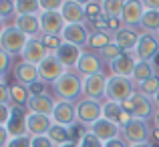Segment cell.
Listing matches in <instances>:
<instances>
[{
	"mask_svg": "<svg viewBox=\"0 0 159 147\" xmlns=\"http://www.w3.org/2000/svg\"><path fill=\"white\" fill-rule=\"evenodd\" d=\"M51 89L52 97L57 101H66V103L77 105L83 99V77L77 71H66Z\"/></svg>",
	"mask_w": 159,
	"mask_h": 147,
	"instance_id": "obj_1",
	"label": "cell"
},
{
	"mask_svg": "<svg viewBox=\"0 0 159 147\" xmlns=\"http://www.w3.org/2000/svg\"><path fill=\"white\" fill-rule=\"evenodd\" d=\"M123 105V109L133 117V119H143V121H153L157 113V107H155V101L147 95H143L141 91H135Z\"/></svg>",
	"mask_w": 159,
	"mask_h": 147,
	"instance_id": "obj_2",
	"label": "cell"
},
{
	"mask_svg": "<svg viewBox=\"0 0 159 147\" xmlns=\"http://www.w3.org/2000/svg\"><path fill=\"white\" fill-rule=\"evenodd\" d=\"M121 137L131 145H141V143H151L153 139V123L143 119H131L121 127Z\"/></svg>",
	"mask_w": 159,
	"mask_h": 147,
	"instance_id": "obj_3",
	"label": "cell"
},
{
	"mask_svg": "<svg viewBox=\"0 0 159 147\" xmlns=\"http://www.w3.org/2000/svg\"><path fill=\"white\" fill-rule=\"evenodd\" d=\"M137 91L135 83L129 77H117V75H109L107 81V99L105 101H115V103H125L133 93Z\"/></svg>",
	"mask_w": 159,
	"mask_h": 147,
	"instance_id": "obj_4",
	"label": "cell"
},
{
	"mask_svg": "<svg viewBox=\"0 0 159 147\" xmlns=\"http://www.w3.org/2000/svg\"><path fill=\"white\" fill-rule=\"evenodd\" d=\"M77 123L83 125L85 129H89L91 125H95L103 117V103L101 101H93L83 97L77 105Z\"/></svg>",
	"mask_w": 159,
	"mask_h": 147,
	"instance_id": "obj_5",
	"label": "cell"
},
{
	"mask_svg": "<svg viewBox=\"0 0 159 147\" xmlns=\"http://www.w3.org/2000/svg\"><path fill=\"white\" fill-rule=\"evenodd\" d=\"M28 43V36L24 34V32H20L18 28L14 26V24H6V28L2 30V34H0V48L6 50L8 54H22L24 47H26Z\"/></svg>",
	"mask_w": 159,
	"mask_h": 147,
	"instance_id": "obj_6",
	"label": "cell"
},
{
	"mask_svg": "<svg viewBox=\"0 0 159 147\" xmlns=\"http://www.w3.org/2000/svg\"><path fill=\"white\" fill-rule=\"evenodd\" d=\"M107 81L109 75H93V77H85L83 79V97L93 99V101H105L107 99Z\"/></svg>",
	"mask_w": 159,
	"mask_h": 147,
	"instance_id": "obj_7",
	"label": "cell"
},
{
	"mask_svg": "<svg viewBox=\"0 0 159 147\" xmlns=\"http://www.w3.org/2000/svg\"><path fill=\"white\" fill-rule=\"evenodd\" d=\"M75 71H77V73L85 79V77H93V75L107 73V65L101 61V57H99V54L91 53V50H83V54H81V58H79L77 69H75Z\"/></svg>",
	"mask_w": 159,
	"mask_h": 147,
	"instance_id": "obj_8",
	"label": "cell"
},
{
	"mask_svg": "<svg viewBox=\"0 0 159 147\" xmlns=\"http://www.w3.org/2000/svg\"><path fill=\"white\" fill-rule=\"evenodd\" d=\"M39 18H40V30L47 36H61L66 26L61 10H40Z\"/></svg>",
	"mask_w": 159,
	"mask_h": 147,
	"instance_id": "obj_9",
	"label": "cell"
},
{
	"mask_svg": "<svg viewBox=\"0 0 159 147\" xmlns=\"http://www.w3.org/2000/svg\"><path fill=\"white\" fill-rule=\"evenodd\" d=\"M137 57V61H147L153 62L159 57V40L157 34H149V32H141V39L137 43V48L133 53Z\"/></svg>",
	"mask_w": 159,
	"mask_h": 147,
	"instance_id": "obj_10",
	"label": "cell"
},
{
	"mask_svg": "<svg viewBox=\"0 0 159 147\" xmlns=\"http://www.w3.org/2000/svg\"><path fill=\"white\" fill-rule=\"evenodd\" d=\"M26 121H28V109H26V107H20V105H12L10 119H8V123H6L8 135H10V137L28 135Z\"/></svg>",
	"mask_w": 159,
	"mask_h": 147,
	"instance_id": "obj_11",
	"label": "cell"
},
{
	"mask_svg": "<svg viewBox=\"0 0 159 147\" xmlns=\"http://www.w3.org/2000/svg\"><path fill=\"white\" fill-rule=\"evenodd\" d=\"M66 73V69L58 62V58L54 57V54H48L47 58H44L43 62L39 65V75H40V81L47 83V85H54V83L58 81V79L62 77V75Z\"/></svg>",
	"mask_w": 159,
	"mask_h": 147,
	"instance_id": "obj_12",
	"label": "cell"
},
{
	"mask_svg": "<svg viewBox=\"0 0 159 147\" xmlns=\"http://www.w3.org/2000/svg\"><path fill=\"white\" fill-rule=\"evenodd\" d=\"M91 28L89 22H81V24H66L65 30H62V40L70 44H77L81 48H87V43H89V36H91Z\"/></svg>",
	"mask_w": 159,
	"mask_h": 147,
	"instance_id": "obj_13",
	"label": "cell"
},
{
	"mask_svg": "<svg viewBox=\"0 0 159 147\" xmlns=\"http://www.w3.org/2000/svg\"><path fill=\"white\" fill-rule=\"evenodd\" d=\"M143 14H145V8H143L141 0H127L125 8H123V14H121V22L127 28H137L139 30Z\"/></svg>",
	"mask_w": 159,
	"mask_h": 147,
	"instance_id": "obj_14",
	"label": "cell"
},
{
	"mask_svg": "<svg viewBox=\"0 0 159 147\" xmlns=\"http://www.w3.org/2000/svg\"><path fill=\"white\" fill-rule=\"evenodd\" d=\"M137 65V57L133 53H123L119 58H115L113 62L107 65V73L109 75H117V77H129L131 79L133 69Z\"/></svg>",
	"mask_w": 159,
	"mask_h": 147,
	"instance_id": "obj_15",
	"label": "cell"
},
{
	"mask_svg": "<svg viewBox=\"0 0 159 147\" xmlns=\"http://www.w3.org/2000/svg\"><path fill=\"white\" fill-rule=\"evenodd\" d=\"M47 57H48V50L44 48V44L40 43V39H28L26 47H24L22 54H20V61L39 67Z\"/></svg>",
	"mask_w": 159,
	"mask_h": 147,
	"instance_id": "obj_16",
	"label": "cell"
},
{
	"mask_svg": "<svg viewBox=\"0 0 159 147\" xmlns=\"http://www.w3.org/2000/svg\"><path fill=\"white\" fill-rule=\"evenodd\" d=\"M52 121L57 125H65V127L77 125V107H75V103L57 101L54 111H52Z\"/></svg>",
	"mask_w": 159,
	"mask_h": 147,
	"instance_id": "obj_17",
	"label": "cell"
},
{
	"mask_svg": "<svg viewBox=\"0 0 159 147\" xmlns=\"http://www.w3.org/2000/svg\"><path fill=\"white\" fill-rule=\"evenodd\" d=\"M61 14L66 24H81L87 22V12H85V2L81 0H65L61 8Z\"/></svg>",
	"mask_w": 159,
	"mask_h": 147,
	"instance_id": "obj_18",
	"label": "cell"
},
{
	"mask_svg": "<svg viewBox=\"0 0 159 147\" xmlns=\"http://www.w3.org/2000/svg\"><path fill=\"white\" fill-rule=\"evenodd\" d=\"M12 77H14V83H20L24 87H30L32 83L40 81V75H39V67L34 65H28V62L20 61L12 67Z\"/></svg>",
	"mask_w": 159,
	"mask_h": 147,
	"instance_id": "obj_19",
	"label": "cell"
},
{
	"mask_svg": "<svg viewBox=\"0 0 159 147\" xmlns=\"http://www.w3.org/2000/svg\"><path fill=\"white\" fill-rule=\"evenodd\" d=\"M83 50H85V48L77 47V44L62 43V47L54 53V57L58 58V62H61L66 71H75V69H77L79 58H81V54H83Z\"/></svg>",
	"mask_w": 159,
	"mask_h": 147,
	"instance_id": "obj_20",
	"label": "cell"
},
{
	"mask_svg": "<svg viewBox=\"0 0 159 147\" xmlns=\"http://www.w3.org/2000/svg\"><path fill=\"white\" fill-rule=\"evenodd\" d=\"M89 131L93 133V135H97L103 143H107V141H111V139L121 137V125H117V123H113V121L103 119V117H101L95 125L89 127Z\"/></svg>",
	"mask_w": 159,
	"mask_h": 147,
	"instance_id": "obj_21",
	"label": "cell"
},
{
	"mask_svg": "<svg viewBox=\"0 0 159 147\" xmlns=\"http://www.w3.org/2000/svg\"><path fill=\"white\" fill-rule=\"evenodd\" d=\"M113 39H115V44L123 50V53H135L137 43H139V39H141V30L123 26L119 32H115Z\"/></svg>",
	"mask_w": 159,
	"mask_h": 147,
	"instance_id": "obj_22",
	"label": "cell"
},
{
	"mask_svg": "<svg viewBox=\"0 0 159 147\" xmlns=\"http://www.w3.org/2000/svg\"><path fill=\"white\" fill-rule=\"evenodd\" d=\"M54 105H57V99H54L51 93H47V95H30L26 109H28V113H39V115H51L52 117Z\"/></svg>",
	"mask_w": 159,
	"mask_h": 147,
	"instance_id": "obj_23",
	"label": "cell"
},
{
	"mask_svg": "<svg viewBox=\"0 0 159 147\" xmlns=\"http://www.w3.org/2000/svg\"><path fill=\"white\" fill-rule=\"evenodd\" d=\"M52 117L51 115H39V113H28V121H26V129L30 137H40L47 135L48 129L52 127Z\"/></svg>",
	"mask_w": 159,
	"mask_h": 147,
	"instance_id": "obj_24",
	"label": "cell"
},
{
	"mask_svg": "<svg viewBox=\"0 0 159 147\" xmlns=\"http://www.w3.org/2000/svg\"><path fill=\"white\" fill-rule=\"evenodd\" d=\"M12 24H14L20 32H24L28 39H40V36H43L39 14H32V16H16V18L12 20Z\"/></svg>",
	"mask_w": 159,
	"mask_h": 147,
	"instance_id": "obj_25",
	"label": "cell"
},
{
	"mask_svg": "<svg viewBox=\"0 0 159 147\" xmlns=\"http://www.w3.org/2000/svg\"><path fill=\"white\" fill-rule=\"evenodd\" d=\"M103 119H109V121H113V123H117V125L123 127V125L129 123L133 117L125 111L121 103H115V101H103Z\"/></svg>",
	"mask_w": 159,
	"mask_h": 147,
	"instance_id": "obj_26",
	"label": "cell"
},
{
	"mask_svg": "<svg viewBox=\"0 0 159 147\" xmlns=\"http://www.w3.org/2000/svg\"><path fill=\"white\" fill-rule=\"evenodd\" d=\"M115 34H111V32H101V30H93L89 36V43H87V48L85 50H91V53L99 54L105 47H109L111 43H115V39H113Z\"/></svg>",
	"mask_w": 159,
	"mask_h": 147,
	"instance_id": "obj_27",
	"label": "cell"
},
{
	"mask_svg": "<svg viewBox=\"0 0 159 147\" xmlns=\"http://www.w3.org/2000/svg\"><path fill=\"white\" fill-rule=\"evenodd\" d=\"M153 75H157L155 65H153V62H147V61H137L135 69H133V75H131V81L135 83V87H139L141 83H145L147 79H151Z\"/></svg>",
	"mask_w": 159,
	"mask_h": 147,
	"instance_id": "obj_28",
	"label": "cell"
},
{
	"mask_svg": "<svg viewBox=\"0 0 159 147\" xmlns=\"http://www.w3.org/2000/svg\"><path fill=\"white\" fill-rule=\"evenodd\" d=\"M47 137H48V139H51L57 147H61V145L70 143V141H73V137H70V127H65V125H57V123H52V127L48 129Z\"/></svg>",
	"mask_w": 159,
	"mask_h": 147,
	"instance_id": "obj_29",
	"label": "cell"
},
{
	"mask_svg": "<svg viewBox=\"0 0 159 147\" xmlns=\"http://www.w3.org/2000/svg\"><path fill=\"white\" fill-rule=\"evenodd\" d=\"M28 99H30V91H28V87L20 85V83H12V85H10V105L26 107Z\"/></svg>",
	"mask_w": 159,
	"mask_h": 147,
	"instance_id": "obj_30",
	"label": "cell"
},
{
	"mask_svg": "<svg viewBox=\"0 0 159 147\" xmlns=\"http://www.w3.org/2000/svg\"><path fill=\"white\" fill-rule=\"evenodd\" d=\"M139 30L149 32V34H157L159 32V10H145Z\"/></svg>",
	"mask_w": 159,
	"mask_h": 147,
	"instance_id": "obj_31",
	"label": "cell"
},
{
	"mask_svg": "<svg viewBox=\"0 0 159 147\" xmlns=\"http://www.w3.org/2000/svg\"><path fill=\"white\" fill-rule=\"evenodd\" d=\"M40 14L39 0H16V16H32Z\"/></svg>",
	"mask_w": 159,
	"mask_h": 147,
	"instance_id": "obj_32",
	"label": "cell"
},
{
	"mask_svg": "<svg viewBox=\"0 0 159 147\" xmlns=\"http://www.w3.org/2000/svg\"><path fill=\"white\" fill-rule=\"evenodd\" d=\"M125 2L123 0H103V14L105 18H121Z\"/></svg>",
	"mask_w": 159,
	"mask_h": 147,
	"instance_id": "obj_33",
	"label": "cell"
},
{
	"mask_svg": "<svg viewBox=\"0 0 159 147\" xmlns=\"http://www.w3.org/2000/svg\"><path fill=\"white\" fill-rule=\"evenodd\" d=\"M137 91H141L143 95H147V97H155V95L159 93V73L153 75L151 79H147L145 83H141L139 87H137Z\"/></svg>",
	"mask_w": 159,
	"mask_h": 147,
	"instance_id": "obj_34",
	"label": "cell"
},
{
	"mask_svg": "<svg viewBox=\"0 0 159 147\" xmlns=\"http://www.w3.org/2000/svg\"><path fill=\"white\" fill-rule=\"evenodd\" d=\"M85 12H87V22H95L97 18L105 16L103 14V2H99V0L85 2Z\"/></svg>",
	"mask_w": 159,
	"mask_h": 147,
	"instance_id": "obj_35",
	"label": "cell"
},
{
	"mask_svg": "<svg viewBox=\"0 0 159 147\" xmlns=\"http://www.w3.org/2000/svg\"><path fill=\"white\" fill-rule=\"evenodd\" d=\"M121 54H123V50L117 47L115 43H111L109 47H105V48L101 50V53H99V57H101V61L105 62V65H109V62H113L115 58H119Z\"/></svg>",
	"mask_w": 159,
	"mask_h": 147,
	"instance_id": "obj_36",
	"label": "cell"
},
{
	"mask_svg": "<svg viewBox=\"0 0 159 147\" xmlns=\"http://www.w3.org/2000/svg\"><path fill=\"white\" fill-rule=\"evenodd\" d=\"M12 16L16 18V2H12V0H0V20L6 24V20H10Z\"/></svg>",
	"mask_w": 159,
	"mask_h": 147,
	"instance_id": "obj_37",
	"label": "cell"
},
{
	"mask_svg": "<svg viewBox=\"0 0 159 147\" xmlns=\"http://www.w3.org/2000/svg\"><path fill=\"white\" fill-rule=\"evenodd\" d=\"M40 43L44 44V48L48 50V54H54L58 48L62 47L65 40H62V36H47V34H43L40 36Z\"/></svg>",
	"mask_w": 159,
	"mask_h": 147,
	"instance_id": "obj_38",
	"label": "cell"
},
{
	"mask_svg": "<svg viewBox=\"0 0 159 147\" xmlns=\"http://www.w3.org/2000/svg\"><path fill=\"white\" fill-rule=\"evenodd\" d=\"M79 147H105V143H103L101 139H99L97 135H93V133L87 129L85 133H83V137L79 139Z\"/></svg>",
	"mask_w": 159,
	"mask_h": 147,
	"instance_id": "obj_39",
	"label": "cell"
},
{
	"mask_svg": "<svg viewBox=\"0 0 159 147\" xmlns=\"http://www.w3.org/2000/svg\"><path fill=\"white\" fill-rule=\"evenodd\" d=\"M12 54H8L6 50H2L0 48V75H4V77H6L8 75V71L12 69Z\"/></svg>",
	"mask_w": 159,
	"mask_h": 147,
	"instance_id": "obj_40",
	"label": "cell"
},
{
	"mask_svg": "<svg viewBox=\"0 0 159 147\" xmlns=\"http://www.w3.org/2000/svg\"><path fill=\"white\" fill-rule=\"evenodd\" d=\"M6 147H32V137H30V135L10 137V141L6 143Z\"/></svg>",
	"mask_w": 159,
	"mask_h": 147,
	"instance_id": "obj_41",
	"label": "cell"
},
{
	"mask_svg": "<svg viewBox=\"0 0 159 147\" xmlns=\"http://www.w3.org/2000/svg\"><path fill=\"white\" fill-rule=\"evenodd\" d=\"M40 10H61L65 0H39Z\"/></svg>",
	"mask_w": 159,
	"mask_h": 147,
	"instance_id": "obj_42",
	"label": "cell"
},
{
	"mask_svg": "<svg viewBox=\"0 0 159 147\" xmlns=\"http://www.w3.org/2000/svg\"><path fill=\"white\" fill-rule=\"evenodd\" d=\"M28 91H30V95H47L48 93V85L43 81H36L32 83L30 87H28Z\"/></svg>",
	"mask_w": 159,
	"mask_h": 147,
	"instance_id": "obj_43",
	"label": "cell"
},
{
	"mask_svg": "<svg viewBox=\"0 0 159 147\" xmlns=\"http://www.w3.org/2000/svg\"><path fill=\"white\" fill-rule=\"evenodd\" d=\"M0 105H10V85L0 83Z\"/></svg>",
	"mask_w": 159,
	"mask_h": 147,
	"instance_id": "obj_44",
	"label": "cell"
},
{
	"mask_svg": "<svg viewBox=\"0 0 159 147\" xmlns=\"http://www.w3.org/2000/svg\"><path fill=\"white\" fill-rule=\"evenodd\" d=\"M32 147H57V145L47 135H40V137H32Z\"/></svg>",
	"mask_w": 159,
	"mask_h": 147,
	"instance_id": "obj_45",
	"label": "cell"
},
{
	"mask_svg": "<svg viewBox=\"0 0 159 147\" xmlns=\"http://www.w3.org/2000/svg\"><path fill=\"white\" fill-rule=\"evenodd\" d=\"M10 111H12V105H0V125L6 127L8 119H10Z\"/></svg>",
	"mask_w": 159,
	"mask_h": 147,
	"instance_id": "obj_46",
	"label": "cell"
},
{
	"mask_svg": "<svg viewBox=\"0 0 159 147\" xmlns=\"http://www.w3.org/2000/svg\"><path fill=\"white\" fill-rule=\"evenodd\" d=\"M105 147H129V143L123 139V137H117V139H111V141H107Z\"/></svg>",
	"mask_w": 159,
	"mask_h": 147,
	"instance_id": "obj_47",
	"label": "cell"
},
{
	"mask_svg": "<svg viewBox=\"0 0 159 147\" xmlns=\"http://www.w3.org/2000/svg\"><path fill=\"white\" fill-rule=\"evenodd\" d=\"M8 141H10V135H8L6 127H4V125H0V147H6Z\"/></svg>",
	"mask_w": 159,
	"mask_h": 147,
	"instance_id": "obj_48",
	"label": "cell"
},
{
	"mask_svg": "<svg viewBox=\"0 0 159 147\" xmlns=\"http://www.w3.org/2000/svg\"><path fill=\"white\" fill-rule=\"evenodd\" d=\"M145 10H159V0H141Z\"/></svg>",
	"mask_w": 159,
	"mask_h": 147,
	"instance_id": "obj_49",
	"label": "cell"
},
{
	"mask_svg": "<svg viewBox=\"0 0 159 147\" xmlns=\"http://www.w3.org/2000/svg\"><path fill=\"white\" fill-rule=\"evenodd\" d=\"M151 123H153V129H159V111L155 113V117H153Z\"/></svg>",
	"mask_w": 159,
	"mask_h": 147,
	"instance_id": "obj_50",
	"label": "cell"
},
{
	"mask_svg": "<svg viewBox=\"0 0 159 147\" xmlns=\"http://www.w3.org/2000/svg\"><path fill=\"white\" fill-rule=\"evenodd\" d=\"M151 141H157L159 143V129H153V139Z\"/></svg>",
	"mask_w": 159,
	"mask_h": 147,
	"instance_id": "obj_51",
	"label": "cell"
},
{
	"mask_svg": "<svg viewBox=\"0 0 159 147\" xmlns=\"http://www.w3.org/2000/svg\"><path fill=\"white\" fill-rule=\"evenodd\" d=\"M61 147H79V145L75 143V141H70V143H65V145H61Z\"/></svg>",
	"mask_w": 159,
	"mask_h": 147,
	"instance_id": "obj_52",
	"label": "cell"
},
{
	"mask_svg": "<svg viewBox=\"0 0 159 147\" xmlns=\"http://www.w3.org/2000/svg\"><path fill=\"white\" fill-rule=\"evenodd\" d=\"M153 101H155V107H157V111H159V93L153 97Z\"/></svg>",
	"mask_w": 159,
	"mask_h": 147,
	"instance_id": "obj_53",
	"label": "cell"
},
{
	"mask_svg": "<svg viewBox=\"0 0 159 147\" xmlns=\"http://www.w3.org/2000/svg\"><path fill=\"white\" fill-rule=\"evenodd\" d=\"M131 147H151V143H141V145H131Z\"/></svg>",
	"mask_w": 159,
	"mask_h": 147,
	"instance_id": "obj_54",
	"label": "cell"
},
{
	"mask_svg": "<svg viewBox=\"0 0 159 147\" xmlns=\"http://www.w3.org/2000/svg\"><path fill=\"white\" fill-rule=\"evenodd\" d=\"M4 28H6V24H4L2 20H0V34H2V30H4Z\"/></svg>",
	"mask_w": 159,
	"mask_h": 147,
	"instance_id": "obj_55",
	"label": "cell"
},
{
	"mask_svg": "<svg viewBox=\"0 0 159 147\" xmlns=\"http://www.w3.org/2000/svg\"><path fill=\"white\" fill-rule=\"evenodd\" d=\"M4 81V75H0V83H2Z\"/></svg>",
	"mask_w": 159,
	"mask_h": 147,
	"instance_id": "obj_56",
	"label": "cell"
},
{
	"mask_svg": "<svg viewBox=\"0 0 159 147\" xmlns=\"http://www.w3.org/2000/svg\"><path fill=\"white\" fill-rule=\"evenodd\" d=\"M157 40H159V32H157Z\"/></svg>",
	"mask_w": 159,
	"mask_h": 147,
	"instance_id": "obj_57",
	"label": "cell"
}]
</instances>
